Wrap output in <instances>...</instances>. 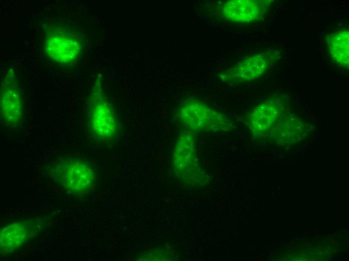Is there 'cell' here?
<instances>
[{"label":"cell","instance_id":"7","mask_svg":"<svg viewBox=\"0 0 349 261\" xmlns=\"http://www.w3.org/2000/svg\"><path fill=\"white\" fill-rule=\"evenodd\" d=\"M262 55L250 56L238 63L228 74L225 81H240L251 80L261 75L266 68V61Z\"/></svg>","mask_w":349,"mask_h":261},{"label":"cell","instance_id":"5","mask_svg":"<svg viewBox=\"0 0 349 261\" xmlns=\"http://www.w3.org/2000/svg\"><path fill=\"white\" fill-rule=\"evenodd\" d=\"M44 219H31L14 222L1 231V251L9 253L26 243L45 226Z\"/></svg>","mask_w":349,"mask_h":261},{"label":"cell","instance_id":"1","mask_svg":"<svg viewBox=\"0 0 349 261\" xmlns=\"http://www.w3.org/2000/svg\"><path fill=\"white\" fill-rule=\"evenodd\" d=\"M50 175L60 187L73 195L90 190L96 180L93 165L83 158L70 156L59 158L50 167Z\"/></svg>","mask_w":349,"mask_h":261},{"label":"cell","instance_id":"4","mask_svg":"<svg viewBox=\"0 0 349 261\" xmlns=\"http://www.w3.org/2000/svg\"><path fill=\"white\" fill-rule=\"evenodd\" d=\"M94 94L87 113V127L96 140L110 141L118 135L119 130L118 119L105 98L99 93Z\"/></svg>","mask_w":349,"mask_h":261},{"label":"cell","instance_id":"6","mask_svg":"<svg viewBox=\"0 0 349 261\" xmlns=\"http://www.w3.org/2000/svg\"><path fill=\"white\" fill-rule=\"evenodd\" d=\"M265 3L257 1H230L221 6L220 14L225 20L246 23L260 18L265 13Z\"/></svg>","mask_w":349,"mask_h":261},{"label":"cell","instance_id":"2","mask_svg":"<svg viewBox=\"0 0 349 261\" xmlns=\"http://www.w3.org/2000/svg\"><path fill=\"white\" fill-rule=\"evenodd\" d=\"M176 115L184 128L194 134L227 132L230 127V121L226 116L196 99H190L183 102Z\"/></svg>","mask_w":349,"mask_h":261},{"label":"cell","instance_id":"8","mask_svg":"<svg viewBox=\"0 0 349 261\" xmlns=\"http://www.w3.org/2000/svg\"><path fill=\"white\" fill-rule=\"evenodd\" d=\"M329 51L336 62L346 65L348 62V32L345 30L333 34L328 42Z\"/></svg>","mask_w":349,"mask_h":261},{"label":"cell","instance_id":"3","mask_svg":"<svg viewBox=\"0 0 349 261\" xmlns=\"http://www.w3.org/2000/svg\"><path fill=\"white\" fill-rule=\"evenodd\" d=\"M17 82L6 80L1 89V126L15 133L23 130L27 123L23 90Z\"/></svg>","mask_w":349,"mask_h":261}]
</instances>
